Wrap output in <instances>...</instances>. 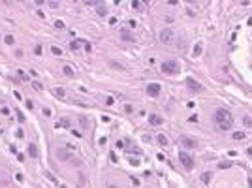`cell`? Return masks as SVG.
Instances as JSON below:
<instances>
[{"label":"cell","mask_w":252,"mask_h":188,"mask_svg":"<svg viewBox=\"0 0 252 188\" xmlns=\"http://www.w3.org/2000/svg\"><path fill=\"white\" fill-rule=\"evenodd\" d=\"M215 122H216V126H218L220 130H230L231 124H233V117H231L230 111H226V109H216Z\"/></svg>","instance_id":"obj_1"},{"label":"cell","mask_w":252,"mask_h":188,"mask_svg":"<svg viewBox=\"0 0 252 188\" xmlns=\"http://www.w3.org/2000/svg\"><path fill=\"white\" fill-rule=\"evenodd\" d=\"M181 72V64L177 60H166L162 62V73H167V75H177Z\"/></svg>","instance_id":"obj_2"},{"label":"cell","mask_w":252,"mask_h":188,"mask_svg":"<svg viewBox=\"0 0 252 188\" xmlns=\"http://www.w3.org/2000/svg\"><path fill=\"white\" fill-rule=\"evenodd\" d=\"M179 143H181V147H185V149H196L198 147V141L194 137H188V135H181Z\"/></svg>","instance_id":"obj_3"},{"label":"cell","mask_w":252,"mask_h":188,"mask_svg":"<svg viewBox=\"0 0 252 188\" xmlns=\"http://www.w3.org/2000/svg\"><path fill=\"white\" fill-rule=\"evenodd\" d=\"M179 160H181V164H183L186 169H192V167H194V160H192V156H190V154H186L185 151H181Z\"/></svg>","instance_id":"obj_4"},{"label":"cell","mask_w":252,"mask_h":188,"mask_svg":"<svg viewBox=\"0 0 252 188\" xmlns=\"http://www.w3.org/2000/svg\"><path fill=\"white\" fill-rule=\"evenodd\" d=\"M185 85L188 87L190 90H194V92H201V90H203L201 83H198V81L192 79V77H186V79H185Z\"/></svg>","instance_id":"obj_5"},{"label":"cell","mask_w":252,"mask_h":188,"mask_svg":"<svg viewBox=\"0 0 252 188\" xmlns=\"http://www.w3.org/2000/svg\"><path fill=\"white\" fill-rule=\"evenodd\" d=\"M59 158H62V160H68V162H72V164H79L77 156H75V154H72L70 151H62V149H60V151H59Z\"/></svg>","instance_id":"obj_6"},{"label":"cell","mask_w":252,"mask_h":188,"mask_svg":"<svg viewBox=\"0 0 252 188\" xmlns=\"http://www.w3.org/2000/svg\"><path fill=\"white\" fill-rule=\"evenodd\" d=\"M171 40H173V30H171V28H164V30L160 32V41H162V43H169Z\"/></svg>","instance_id":"obj_7"},{"label":"cell","mask_w":252,"mask_h":188,"mask_svg":"<svg viewBox=\"0 0 252 188\" xmlns=\"http://www.w3.org/2000/svg\"><path fill=\"white\" fill-rule=\"evenodd\" d=\"M160 90H162V87L158 85V83H151V85H147V94H149V96H153V98H156L158 94H160Z\"/></svg>","instance_id":"obj_8"},{"label":"cell","mask_w":252,"mask_h":188,"mask_svg":"<svg viewBox=\"0 0 252 188\" xmlns=\"http://www.w3.org/2000/svg\"><path fill=\"white\" fill-rule=\"evenodd\" d=\"M149 122H151L153 126H160L164 122V119H162V117H158V115H149Z\"/></svg>","instance_id":"obj_9"},{"label":"cell","mask_w":252,"mask_h":188,"mask_svg":"<svg viewBox=\"0 0 252 188\" xmlns=\"http://www.w3.org/2000/svg\"><path fill=\"white\" fill-rule=\"evenodd\" d=\"M96 11H98L100 17L107 15V8H105V4H102V2H96Z\"/></svg>","instance_id":"obj_10"},{"label":"cell","mask_w":252,"mask_h":188,"mask_svg":"<svg viewBox=\"0 0 252 188\" xmlns=\"http://www.w3.org/2000/svg\"><path fill=\"white\" fill-rule=\"evenodd\" d=\"M28 154H30L32 158H38V154H40V151H38L36 143H30V145H28Z\"/></svg>","instance_id":"obj_11"},{"label":"cell","mask_w":252,"mask_h":188,"mask_svg":"<svg viewBox=\"0 0 252 188\" xmlns=\"http://www.w3.org/2000/svg\"><path fill=\"white\" fill-rule=\"evenodd\" d=\"M156 141L162 145V147H166V145H167V137H166L164 134H158V135H156Z\"/></svg>","instance_id":"obj_12"},{"label":"cell","mask_w":252,"mask_h":188,"mask_svg":"<svg viewBox=\"0 0 252 188\" xmlns=\"http://www.w3.org/2000/svg\"><path fill=\"white\" fill-rule=\"evenodd\" d=\"M121 36H122V40H128V41H134V36H132L130 32H126V30H122V32H121Z\"/></svg>","instance_id":"obj_13"},{"label":"cell","mask_w":252,"mask_h":188,"mask_svg":"<svg viewBox=\"0 0 252 188\" xmlns=\"http://www.w3.org/2000/svg\"><path fill=\"white\" fill-rule=\"evenodd\" d=\"M247 137V134H245V132H235L233 134V139L235 141H241V139H245Z\"/></svg>","instance_id":"obj_14"},{"label":"cell","mask_w":252,"mask_h":188,"mask_svg":"<svg viewBox=\"0 0 252 188\" xmlns=\"http://www.w3.org/2000/svg\"><path fill=\"white\" fill-rule=\"evenodd\" d=\"M211 179H213V173H209V171L201 175V181H203V183H211Z\"/></svg>","instance_id":"obj_15"},{"label":"cell","mask_w":252,"mask_h":188,"mask_svg":"<svg viewBox=\"0 0 252 188\" xmlns=\"http://www.w3.org/2000/svg\"><path fill=\"white\" fill-rule=\"evenodd\" d=\"M132 6H134V9H143L145 8V4H143V2H139V0H134Z\"/></svg>","instance_id":"obj_16"},{"label":"cell","mask_w":252,"mask_h":188,"mask_svg":"<svg viewBox=\"0 0 252 188\" xmlns=\"http://www.w3.org/2000/svg\"><path fill=\"white\" fill-rule=\"evenodd\" d=\"M199 53H201V43H196V47H194V58H198Z\"/></svg>","instance_id":"obj_17"},{"label":"cell","mask_w":252,"mask_h":188,"mask_svg":"<svg viewBox=\"0 0 252 188\" xmlns=\"http://www.w3.org/2000/svg\"><path fill=\"white\" fill-rule=\"evenodd\" d=\"M79 45H81V40H73L72 43H70V47H72L73 51H77V49H79Z\"/></svg>","instance_id":"obj_18"},{"label":"cell","mask_w":252,"mask_h":188,"mask_svg":"<svg viewBox=\"0 0 252 188\" xmlns=\"http://www.w3.org/2000/svg\"><path fill=\"white\" fill-rule=\"evenodd\" d=\"M62 72L66 73V75H73V68H72V66H64Z\"/></svg>","instance_id":"obj_19"},{"label":"cell","mask_w":252,"mask_h":188,"mask_svg":"<svg viewBox=\"0 0 252 188\" xmlns=\"http://www.w3.org/2000/svg\"><path fill=\"white\" fill-rule=\"evenodd\" d=\"M4 41H6L8 45H13V43H15V40H13V36H11V34H8V36L4 38Z\"/></svg>","instance_id":"obj_20"},{"label":"cell","mask_w":252,"mask_h":188,"mask_svg":"<svg viewBox=\"0 0 252 188\" xmlns=\"http://www.w3.org/2000/svg\"><path fill=\"white\" fill-rule=\"evenodd\" d=\"M57 126H64V128H68V126H70V121H68V119H62V121L57 122Z\"/></svg>","instance_id":"obj_21"},{"label":"cell","mask_w":252,"mask_h":188,"mask_svg":"<svg viewBox=\"0 0 252 188\" xmlns=\"http://www.w3.org/2000/svg\"><path fill=\"white\" fill-rule=\"evenodd\" d=\"M230 166H231V162H220V164H218L220 169H226V167H230Z\"/></svg>","instance_id":"obj_22"},{"label":"cell","mask_w":252,"mask_h":188,"mask_svg":"<svg viewBox=\"0 0 252 188\" xmlns=\"http://www.w3.org/2000/svg\"><path fill=\"white\" fill-rule=\"evenodd\" d=\"M55 28H57V30H62V28H64V23L62 21H55Z\"/></svg>","instance_id":"obj_23"},{"label":"cell","mask_w":252,"mask_h":188,"mask_svg":"<svg viewBox=\"0 0 252 188\" xmlns=\"http://www.w3.org/2000/svg\"><path fill=\"white\" fill-rule=\"evenodd\" d=\"M55 94H57V96H60V98H64V96H66V92H64L62 89H55Z\"/></svg>","instance_id":"obj_24"},{"label":"cell","mask_w":252,"mask_h":188,"mask_svg":"<svg viewBox=\"0 0 252 188\" xmlns=\"http://www.w3.org/2000/svg\"><path fill=\"white\" fill-rule=\"evenodd\" d=\"M51 53L53 55H62V51H60L59 47H51Z\"/></svg>","instance_id":"obj_25"},{"label":"cell","mask_w":252,"mask_h":188,"mask_svg":"<svg viewBox=\"0 0 252 188\" xmlns=\"http://www.w3.org/2000/svg\"><path fill=\"white\" fill-rule=\"evenodd\" d=\"M45 177H47V179H49V181H53V183H59V181L55 179V177H53V175H51V173H45Z\"/></svg>","instance_id":"obj_26"},{"label":"cell","mask_w":252,"mask_h":188,"mask_svg":"<svg viewBox=\"0 0 252 188\" xmlns=\"http://www.w3.org/2000/svg\"><path fill=\"white\" fill-rule=\"evenodd\" d=\"M34 53H36V55H41V45H36V47H34Z\"/></svg>","instance_id":"obj_27"},{"label":"cell","mask_w":252,"mask_h":188,"mask_svg":"<svg viewBox=\"0 0 252 188\" xmlns=\"http://www.w3.org/2000/svg\"><path fill=\"white\" fill-rule=\"evenodd\" d=\"M243 122H245V124H247V126H252V121H250V119H248V117H245V119H243Z\"/></svg>","instance_id":"obj_28"},{"label":"cell","mask_w":252,"mask_h":188,"mask_svg":"<svg viewBox=\"0 0 252 188\" xmlns=\"http://www.w3.org/2000/svg\"><path fill=\"white\" fill-rule=\"evenodd\" d=\"M32 87H34V89H38V90H40V89H41V83H38V81H34V83H32Z\"/></svg>","instance_id":"obj_29"},{"label":"cell","mask_w":252,"mask_h":188,"mask_svg":"<svg viewBox=\"0 0 252 188\" xmlns=\"http://www.w3.org/2000/svg\"><path fill=\"white\" fill-rule=\"evenodd\" d=\"M15 181H17V183H23V175L17 173V175H15Z\"/></svg>","instance_id":"obj_30"},{"label":"cell","mask_w":252,"mask_h":188,"mask_svg":"<svg viewBox=\"0 0 252 188\" xmlns=\"http://www.w3.org/2000/svg\"><path fill=\"white\" fill-rule=\"evenodd\" d=\"M17 119H19V122L25 121V117H23V113H21V111H17Z\"/></svg>","instance_id":"obj_31"},{"label":"cell","mask_w":252,"mask_h":188,"mask_svg":"<svg viewBox=\"0 0 252 188\" xmlns=\"http://www.w3.org/2000/svg\"><path fill=\"white\" fill-rule=\"evenodd\" d=\"M130 164H132V166H139V160H135V158H132V160H130Z\"/></svg>","instance_id":"obj_32"},{"label":"cell","mask_w":252,"mask_h":188,"mask_svg":"<svg viewBox=\"0 0 252 188\" xmlns=\"http://www.w3.org/2000/svg\"><path fill=\"white\" fill-rule=\"evenodd\" d=\"M2 115L8 117V115H9V109H8V107H2Z\"/></svg>","instance_id":"obj_33"},{"label":"cell","mask_w":252,"mask_h":188,"mask_svg":"<svg viewBox=\"0 0 252 188\" xmlns=\"http://www.w3.org/2000/svg\"><path fill=\"white\" fill-rule=\"evenodd\" d=\"M17 160L23 162V160H25V154H21V152H19V154H17Z\"/></svg>","instance_id":"obj_34"},{"label":"cell","mask_w":252,"mask_h":188,"mask_svg":"<svg viewBox=\"0 0 252 188\" xmlns=\"http://www.w3.org/2000/svg\"><path fill=\"white\" fill-rule=\"evenodd\" d=\"M72 132H73V135H75V137H81V135H83L81 132H77V130H72Z\"/></svg>","instance_id":"obj_35"},{"label":"cell","mask_w":252,"mask_h":188,"mask_svg":"<svg viewBox=\"0 0 252 188\" xmlns=\"http://www.w3.org/2000/svg\"><path fill=\"white\" fill-rule=\"evenodd\" d=\"M247 154H248V156L252 158V147H248V149H247Z\"/></svg>","instance_id":"obj_36"}]
</instances>
